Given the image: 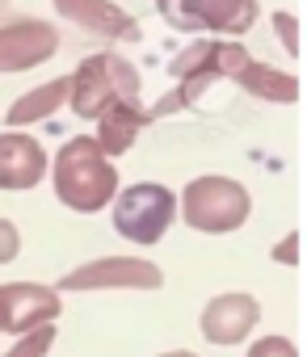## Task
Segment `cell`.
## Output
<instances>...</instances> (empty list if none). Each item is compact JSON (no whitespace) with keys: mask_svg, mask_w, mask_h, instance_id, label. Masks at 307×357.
Segmentation results:
<instances>
[{"mask_svg":"<svg viewBox=\"0 0 307 357\" xmlns=\"http://www.w3.org/2000/svg\"><path fill=\"white\" fill-rule=\"evenodd\" d=\"M156 122L147 109H143V101H130V105H114V109H105L101 118H97V147L105 151V160H118L122 151H130L135 147V139Z\"/></svg>","mask_w":307,"mask_h":357,"instance_id":"cell-13","label":"cell"},{"mask_svg":"<svg viewBox=\"0 0 307 357\" xmlns=\"http://www.w3.org/2000/svg\"><path fill=\"white\" fill-rule=\"evenodd\" d=\"M22 257V231L0 215V265H9V261H17Z\"/></svg>","mask_w":307,"mask_h":357,"instance_id":"cell-19","label":"cell"},{"mask_svg":"<svg viewBox=\"0 0 307 357\" xmlns=\"http://www.w3.org/2000/svg\"><path fill=\"white\" fill-rule=\"evenodd\" d=\"M257 324H261V303L253 294H240V290L215 294L198 315V328L211 344H240V340H248V332Z\"/></svg>","mask_w":307,"mask_h":357,"instance_id":"cell-10","label":"cell"},{"mask_svg":"<svg viewBox=\"0 0 307 357\" xmlns=\"http://www.w3.org/2000/svg\"><path fill=\"white\" fill-rule=\"evenodd\" d=\"M55 13L68 17L72 26H80L84 34H97L105 43H135L139 38V26L135 17L114 5V0H51Z\"/></svg>","mask_w":307,"mask_h":357,"instance_id":"cell-11","label":"cell"},{"mask_svg":"<svg viewBox=\"0 0 307 357\" xmlns=\"http://www.w3.org/2000/svg\"><path fill=\"white\" fill-rule=\"evenodd\" d=\"M160 357H198V353H190V349H169V353H160Z\"/></svg>","mask_w":307,"mask_h":357,"instance_id":"cell-21","label":"cell"},{"mask_svg":"<svg viewBox=\"0 0 307 357\" xmlns=\"http://www.w3.org/2000/svg\"><path fill=\"white\" fill-rule=\"evenodd\" d=\"M244 93H253V97H261V101H274V105H290V101H299V76H290V72H282V68H269V63H261V59H248L236 76H232Z\"/></svg>","mask_w":307,"mask_h":357,"instance_id":"cell-14","label":"cell"},{"mask_svg":"<svg viewBox=\"0 0 307 357\" xmlns=\"http://www.w3.org/2000/svg\"><path fill=\"white\" fill-rule=\"evenodd\" d=\"M59 311H63L59 286H43V282H5L0 286V332H9V336L38 332L47 324H55Z\"/></svg>","mask_w":307,"mask_h":357,"instance_id":"cell-8","label":"cell"},{"mask_svg":"<svg viewBox=\"0 0 307 357\" xmlns=\"http://www.w3.org/2000/svg\"><path fill=\"white\" fill-rule=\"evenodd\" d=\"M51 190L76 215H97L118 198V168L93 135H72L51 160Z\"/></svg>","mask_w":307,"mask_h":357,"instance_id":"cell-1","label":"cell"},{"mask_svg":"<svg viewBox=\"0 0 307 357\" xmlns=\"http://www.w3.org/2000/svg\"><path fill=\"white\" fill-rule=\"evenodd\" d=\"M68 105V76H55V80H47V84H38V89H30L26 97H17L13 105H9V130H22V126H34V122H43V118H51L55 109H63Z\"/></svg>","mask_w":307,"mask_h":357,"instance_id":"cell-15","label":"cell"},{"mask_svg":"<svg viewBox=\"0 0 307 357\" xmlns=\"http://www.w3.org/2000/svg\"><path fill=\"white\" fill-rule=\"evenodd\" d=\"M177 215L186 227L202 231V236H227V231H240L253 215V198L248 190L236 181V176H223V172H202L181 190L177 198Z\"/></svg>","mask_w":307,"mask_h":357,"instance_id":"cell-4","label":"cell"},{"mask_svg":"<svg viewBox=\"0 0 307 357\" xmlns=\"http://www.w3.org/2000/svg\"><path fill=\"white\" fill-rule=\"evenodd\" d=\"M160 17L186 34L240 38L257 22V0H156Z\"/></svg>","mask_w":307,"mask_h":357,"instance_id":"cell-6","label":"cell"},{"mask_svg":"<svg viewBox=\"0 0 307 357\" xmlns=\"http://www.w3.org/2000/svg\"><path fill=\"white\" fill-rule=\"evenodd\" d=\"M51 344H55V324H47V328H38V332L17 336V344H13L9 353H0V357H47V353H51Z\"/></svg>","mask_w":307,"mask_h":357,"instance_id":"cell-16","label":"cell"},{"mask_svg":"<svg viewBox=\"0 0 307 357\" xmlns=\"http://www.w3.org/2000/svg\"><path fill=\"white\" fill-rule=\"evenodd\" d=\"M59 286L63 290H160L165 269L147 257H97L63 273Z\"/></svg>","mask_w":307,"mask_h":357,"instance_id":"cell-7","label":"cell"},{"mask_svg":"<svg viewBox=\"0 0 307 357\" xmlns=\"http://www.w3.org/2000/svg\"><path fill=\"white\" fill-rule=\"evenodd\" d=\"M110 223L122 240L139 244V248H151L160 244L165 231L177 223V194L160 181H139V185H126L118 190V198L110 202Z\"/></svg>","mask_w":307,"mask_h":357,"instance_id":"cell-5","label":"cell"},{"mask_svg":"<svg viewBox=\"0 0 307 357\" xmlns=\"http://www.w3.org/2000/svg\"><path fill=\"white\" fill-rule=\"evenodd\" d=\"M47 176V151L34 135L26 130H5L0 135V190H34Z\"/></svg>","mask_w":307,"mask_h":357,"instance_id":"cell-12","label":"cell"},{"mask_svg":"<svg viewBox=\"0 0 307 357\" xmlns=\"http://www.w3.org/2000/svg\"><path fill=\"white\" fill-rule=\"evenodd\" d=\"M139 93H143L139 68L118 51H97L80 59L76 72L68 76V105L76 118H101L114 105L139 101Z\"/></svg>","mask_w":307,"mask_h":357,"instance_id":"cell-2","label":"cell"},{"mask_svg":"<svg viewBox=\"0 0 307 357\" xmlns=\"http://www.w3.org/2000/svg\"><path fill=\"white\" fill-rule=\"evenodd\" d=\"M299 240H303V236L294 231V236H290L286 244H278V248H274V261H286V265H299Z\"/></svg>","mask_w":307,"mask_h":357,"instance_id":"cell-20","label":"cell"},{"mask_svg":"<svg viewBox=\"0 0 307 357\" xmlns=\"http://www.w3.org/2000/svg\"><path fill=\"white\" fill-rule=\"evenodd\" d=\"M244 357H299V349H294V340H286V336H261V340L248 344Z\"/></svg>","mask_w":307,"mask_h":357,"instance_id":"cell-17","label":"cell"},{"mask_svg":"<svg viewBox=\"0 0 307 357\" xmlns=\"http://www.w3.org/2000/svg\"><path fill=\"white\" fill-rule=\"evenodd\" d=\"M59 51V30L47 17L0 22V72H30Z\"/></svg>","mask_w":307,"mask_h":357,"instance_id":"cell-9","label":"cell"},{"mask_svg":"<svg viewBox=\"0 0 307 357\" xmlns=\"http://www.w3.org/2000/svg\"><path fill=\"white\" fill-rule=\"evenodd\" d=\"M248 59H253V55H248L236 38H198L194 47H186V51L169 63V76H173L177 84H173V93H169L156 109H147V114L156 118V114L194 105L215 80H232Z\"/></svg>","mask_w":307,"mask_h":357,"instance_id":"cell-3","label":"cell"},{"mask_svg":"<svg viewBox=\"0 0 307 357\" xmlns=\"http://www.w3.org/2000/svg\"><path fill=\"white\" fill-rule=\"evenodd\" d=\"M9 17V0H0V22H5Z\"/></svg>","mask_w":307,"mask_h":357,"instance_id":"cell-22","label":"cell"},{"mask_svg":"<svg viewBox=\"0 0 307 357\" xmlns=\"http://www.w3.org/2000/svg\"><path fill=\"white\" fill-rule=\"evenodd\" d=\"M274 34L286 43V51H290V55H303V43H299V22H294V13H274Z\"/></svg>","mask_w":307,"mask_h":357,"instance_id":"cell-18","label":"cell"}]
</instances>
